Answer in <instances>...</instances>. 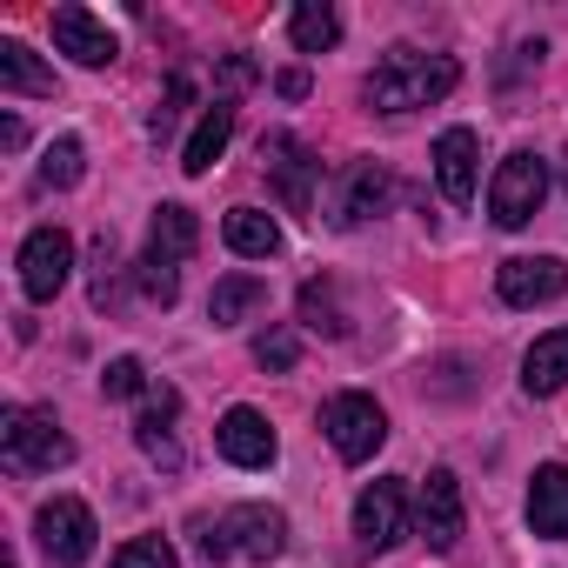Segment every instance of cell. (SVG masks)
<instances>
[{
    "label": "cell",
    "mask_w": 568,
    "mask_h": 568,
    "mask_svg": "<svg viewBox=\"0 0 568 568\" xmlns=\"http://www.w3.org/2000/svg\"><path fill=\"white\" fill-rule=\"evenodd\" d=\"M355 535L362 548H395L408 535V488L388 475V481H368L362 501H355Z\"/></svg>",
    "instance_id": "9"
},
{
    "label": "cell",
    "mask_w": 568,
    "mask_h": 568,
    "mask_svg": "<svg viewBox=\"0 0 568 568\" xmlns=\"http://www.w3.org/2000/svg\"><path fill=\"white\" fill-rule=\"evenodd\" d=\"M81 161H88V154H81V141H74V134H61V141L41 154V187H74V181H81Z\"/></svg>",
    "instance_id": "26"
},
{
    "label": "cell",
    "mask_w": 568,
    "mask_h": 568,
    "mask_svg": "<svg viewBox=\"0 0 568 568\" xmlns=\"http://www.w3.org/2000/svg\"><path fill=\"white\" fill-rule=\"evenodd\" d=\"M322 435L335 442V455H342V462H368V455L388 442V415H382V402H375V395L342 388V395H328V408H322Z\"/></svg>",
    "instance_id": "4"
},
{
    "label": "cell",
    "mask_w": 568,
    "mask_h": 568,
    "mask_svg": "<svg viewBox=\"0 0 568 568\" xmlns=\"http://www.w3.org/2000/svg\"><path fill=\"white\" fill-rule=\"evenodd\" d=\"M274 94H281V101H302V94H308V74H302V68H288V74L274 81Z\"/></svg>",
    "instance_id": "33"
},
{
    "label": "cell",
    "mask_w": 568,
    "mask_h": 568,
    "mask_svg": "<svg viewBox=\"0 0 568 568\" xmlns=\"http://www.w3.org/2000/svg\"><path fill=\"white\" fill-rule=\"evenodd\" d=\"M495 288L508 308H541V302H561L568 295V267L555 254H515L495 267Z\"/></svg>",
    "instance_id": "8"
},
{
    "label": "cell",
    "mask_w": 568,
    "mask_h": 568,
    "mask_svg": "<svg viewBox=\"0 0 568 568\" xmlns=\"http://www.w3.org/2000/svg\"><path fill=\"white\" fill-rule=\"evenodd\" d=\"M54 48L74 54L81 68H108L121 54V41L108 34V21H94L88 8H74V0H68V8H54Z\"/></svg>",
    "instance_id": "12"
},
{
    "label": "cell",
    "mask_w": 568,
    "mask_h": 568,
    "mask_svg": "<svg viewBox=\"0 0 568 568\" xmlns=\"http://www.w3.org/2000/svg\"><path fill=\"white\" fill-rule=\"evenodd\" d=\"M261 161H267V181L281 194L288 214H315V181H322V161L295 141V134H267L261 141Z\"/></svg>",
    "instance_id": "5"
},
{
    "label": "cell",
    "mask_w": 568,
    "mask_h": 568,
    "mask_svg": "<svg viewBox=\"0 0 568 568\" xmlns=\"http://www.w3.org/2000/svg\"><path fill=\"white\" fill-rule=\"evenodd\" d=\"M302 322H308L315 335H348V322H342V308H335V288H328V281H308V288H302Z\"/></svg>",
    "instance_id": "25"
},
{
    "label": "cell",
    "mask_w": 568,
    "mask_h": 568,
    "mask_svg": "<svg viewBox=\"0 0 568 568\" xmlns=\"http://www.w3.org/2000/svg\"><path fill=\"white\" fill-rule=\"evenodd\" d=\"M541 201H548V161L528 154V148H515V154L495 168V181H488V214H495V227H528V221L541 214Z\"/></svg>",
    "instance_id": "3"
},
{
    "label": "cell",
    "mask_w": 568,
    "mask_h": 568,
    "mask_svg": "<svg viewBox=\"0 0 568 568\" xmlns=\"http://www.w3.org/2000/svg\"><path fill=\"white\" fill-rule=\"evenodd\" d=\"M455 81H462V68H455L448 54L388 48V54L375 61V74L362 81V101H368L375 114H408V108H428V101L455 94Z\"/></svg>",
    "instance_id": "1"
},
{
    "label": "cell",
    "mask_w": 568,
    "mask_h": 568,
    "mask_svg": "<svg viewBox=\"0 0 568 568\" xmlns=\"http://www.w3.org/2000/svg\"><path fill=\"white\" fill-rule=\"evenodd\" d=\"M221 234H227V247H234V254H247V261H267V254H281V227H274L261 207H234Z\"/></svg>",
    "instance_id": "23"
},
{
    "label": "cell",
    "mask_w": 568,
    "mask_h": 568,
    "mask_svg": "<svg viewBox=\"0 0 568 568\" xmlns=\"http://www.w3.org/2000/svg\"><path fill=\"white\" fill-rule=\"evenodd\" d=\"M288 41H295L302 54H328V48L342 41V21H335V8H322V0H302V8L288 14Z\"/></svg>",
    "instance_id": "24"
},
{
    "label": "cell",
    "mask_w": 568,
    "mask_h": 568,
    "mask_svg": "<svg viewBox=\"0 0 568 568\" xmlns=\"http://www.w3.org/2000/svg\"><path fill=\"white\" fill-rule=\"evenodd\" d=\"M194 247H201V221H194L181 201H161V207H154V221H148V254H154V261H168V267H181Z\"/></svg>",
    "instance_id": "17"
},
{
    "label": "cell",
    "mask_w": 568,
    "mask_h": 568,
    "mask_svg": "<svg viewBox=\"0 0 568 568\" xmlns=\"http://www.w3.org/2000/svg\"><path fill=\"white\" fill-rule=\"evenodd\" d=\"M21 141H28V128H21V121L8 114V121H0V148H21Z\"/></svg>",
    "instance_id": "34"
},
{
    "label": "cell",
    "mask_w": 568,
    "mask_h": 568,
    "mask_svg": "<svg viewBox=\"0 0 568 568\" xmlns=\"http://www.w3.org/2000/svg\"><path fill=\"white\" fill-rule=\"evenodd\" d=\"M462 521H468V515H462V481H455L448 468H435V475L422 481V535H428V548L448 555V548L462 541Z\"/></svg>",
    "instance_id": "14"
},
{
    "label": "cell",
    "mask_w": 568,
    "mask_h": 568,
    "mask_svg": "<svg viewBox=\"0 0 568 568\" xmlns=\"http://www.w3.org/2000/svg\"><path fill=\"white\" fill-rule=\"evenodd\" d=\"M214 448L234 462V468H267L274 462V428L261 408H227L221 428H214Z\"/></svg>",
    "instance_id": "13"
},
{
    "label": "cell",
    "mask_w": 568,
    "mask_h": 568,
    "mask_svg": "<svg viewBox=\"0 0 568 568\" xmlns=\"http://www.w3.org/2000/svg\"><path fill=\"white\" fill-rule=\"evenodd\" d=\"M0 88L48 101V94H54V68H41V54H34L28 41H0Z\"/></svg>",
    "instance_id": "20"
},
{
    "label": "cell",
    "mask_w": 568,
    "mask_h": 568,
    "mask_svg": "<svg viewBox=\"0 0 568 568\" xmlns=\"http://www.w3.org/2000/svg\"><path fill=\"white\" fill-rule=\"evenodd\" d=\"M187 101H194V81H187V74H174V81H168V101H161V108H154V121H148V134H154V141H168Z\"/></svg>",
    "instance_id": "31"
},
{
    "label": "cell",
    "mask_w": 568,
    "mask_h": 568,
    "mask_svg": "<svg viewBox=\"0 0 568 568\" xmlns=\"http://www.w3.org/2000/svg\"><path fill=\"white\" fill-rule=\"evenodd\" d=\"M134 267H141V295L161 302V308H174V295H181V267H168V261H154V254H141Z\"/></svg>",
    "instance_id": "29"
},
{
    "label": "cell",
    "mask_w": 568,
    "mask_h": 568,
    "mask_svg": "<svg viewBox=\"0 0 568 568\" xmlns=\"http://www.w3.org/2000/svg\"><path fill=\"white\" fill-rule=\"evenodd\" d=\"M388 168L382 161H348L342 168V187H335V201H328V221L335 227H362L368 214H382L388 207Z\"/></svg>",
    "instance_id": "10"
},
{
    "label": "cell",
    "mask_w": 568,
    "mask_h": 568,
    "mask_svg": "<svg viewBox=\"0 0 568 568\" xmlns=\"http://www.w3.org/2000/svg\"><path fill=\"white\" fill-rule=\"evenodd\" d=\"M174 408H181V395H174V388H154L148 415L134 422V442H141V455H148V462H161V468H181V448H174V435H168Z\"/></svg>",
    "instance_id": "19"
},
{
    "label": "cell",
    "mask_w": 568,
    "mask_h": 568,
    "mask_svg": "<svg viewBox=\"0 0 568 568\" xmlns=\"http://www.w3.org/2000/svg\"><path fill=\"white\" fill-rule=\"evenodd\" d=\"M295 355H302V342H295L288 328H267V335L254 342V362H261V368H295Z\"/></svg>",
    "instance_id": "32"
},
{
    "label": "cell",
    "mask_w": 568,
    "mask_h": 568,
    "mask_svg": "<svg viewBox=\"0 0 568 568\" xmlns=\"http://www.w3.org/2000/svg\"><path fill=\"white\" fill-rule=\"evenodd\" d=\"M121 302V254H114V234H101L94 241V308L108 315Z\"/></svg>",
    "instance_id": "28"
},
{
    "label": "cell",
    "mask_w": 568,
    "mask_h": 568,
    "mask_svg": "<svg viewBox=\"0 0 568 568\" xmlns=\"http://www.w3.org/2000/svg\"><path fill=\"white\" fill-rule=\"evenodd\" d=\"M221 535H227L234 555H247V561H274L281 548H288V515L247 501V508H227V515H221Z\"/></svg>",
    "instance_id": "11"
},
{
    "label": "cell",
    "mask_w": 568,
    "mask_h": 568,
    "mask_svg": "<svg viewBox=\"0 0 568 568\" xmlns=\"http://www.w3.org/2000/svg\"><path fill=\"white\" fill-rule=\"evenodd\" d=\"M528 528L541 541H568V468L561 462L535 468V481H528Z\"/></svg>",
    "instance_id": "15"
},
{
    "label": "cell",
    "mask_w": 568,
    "mask_h": 568,
    "mask_svg": "<svg viewBox=\"0 0 568 568\" xmlns=\"http://www.w3.org/2000/svg\"><path fill=\"white\" fill-rule=\"evenodd\" d=\"M101 395H108V402H134V395H148V368H141L134 355L108 362V375H101Z\"/></svg>",
    "instance_id": "30"
},
{
    "label": "cell",
    "mask_w": 568,
    "mask_h": 568,
    "mask_svg": "<svg viewBox=\"0 0 568 568\" xmlns=\"http://www.w3.org/2000/svg\"><path fill=\"white\" fill-rule=\"evenodd\" d=\"M221 81H227V88H247V81H254V68H247V61H227V74H221Z\"/></svg>",
    "instance_id": "35"
},
{
    "label": "cell",
    "mask_w": 568,
    "mask_h": 568,
    "mask_svg": "<svg viewBox=\"0 0 568 568\" xmlns=\"http://www.w3.org/2000/svg\"><path fill=\"white\" fill-rule=\"evenodd\" d=\"M521 388H528V395L568 388V328H548V335L521 355Z\"/></svg>",
    "instance_id": "18"
},
{
    "label": "cell",
    "mask_w": 568,
    "mask_h": 568,
    "mask_svg": "<svg viewBox=\"0 0 568 568\" xmlns=\"http://www.w3.org/2000/svg\"><path fill=\"white\" fill-rule=\"evenodd\" d=\"M435 181H442V194H448L455 207L475 201V134H468V128H448V134L435 141Z\"/></svg>",
    "instance_id": "16"
},
{
    "label": "cell",
    "mask_w": 568,
    "mask_h": 568,
    "mask_svg": "<svg viewBox=\"0 0 568 568\" xmlns=\"http://www.w3.org/2000/svg\"><path fill=\"white\" fill-rule=\"evenodd\" d=\"M68 274H74V241L61 227H34L21 241V288H28V302H54L68 288Z\"/></svg>",
    "instance_id": "7"
},
{
    "label": "cell",
    "mask_w": 568,
    "mask_h": 568,
    "mask_svg": "<svg viewBox=\"0 0 568 568\" xmlns=\"http://www.w3.org/2000/svg\"><path fill=\"white\" fill-rule=\"evenodd\" d=\"M108 568H181V561H174L168 535H134V541H121V548H114V561H108Z\"/></svg>",
    "instance_id": "27"
},
{
    "label": "cell",
    "mask_w": 568,
    "mask_h": 568,
    "mask_svg": "<svg viewBox=\"0 0 568 568\" xmlns=\"http://www.w3.org/2000/svg\"><path fill=\"white\" fill-rule=\"evenodd\" d=\"M0 455H8V475H41V468H68L74 442L61 435L54 408H8L0 415Z\"/></svg>",
    "instance_id": "2"
},
{
    "label": "cell",
    "mask_w": 568,
    "mask_h": 568,
    "mask_svg": "<svg viewBox=\"0 0 568 568\" xmlns=\"http://www.w3.org/2000/svg\"><path fill=\"white\" fill-rule=\"evenodd\" d=\"M227 141H234V108H227V101H214V108L201 114V128L187 134L181 168H187V174H207V168L221 161V148H227Z\"/></svg>",
    "instance_id": "21"
},
{
    "label": "cell",
    "mask_w": 568,
    "mask_h": 568,
    "mask_svg": "<svg viewBox=\"0 0 568 568\" xmlns=\"http://www.w3.org/2000/svg\"><path fill=\"white\" fill-rule=\"evenodd\" d=\"M267 302V281L261 274H227V281H214V295H207V322L214 328H234L241 315H254Z\"/></svg>",
    "instance_id": "22"
},
{
    "label": "cell",
    "mask_w": 568,
    "mask_h": 568,
    "mask_svg": "<svg viewBox=\"0 0 568 568\" xmlns=\"http://www.w3.org/2000/svg\"><path fill=\"white\" fill-rule=\"evenodd\" d=\"M34 528H41V548H48V561H61V568H81L88 555H94V508L88 501H74V495H54L41 515H34Z\"/></svg>",
    "instance_id": "6"
}]
</instances>
